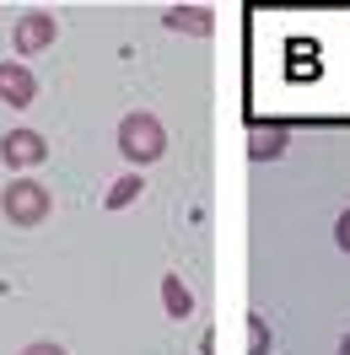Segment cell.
Segmentation results:
<instances>
[{"label":"cell","instance_id":"cell-13","mask_svg":"<svg viewBox=\"0 0 350 355\" xmlns=\"http://www.w3.org/2000/svg\"><path fill=\"white\" fill-rule=\"evenodd\" d=\"M340 355H350V334H345V339H340Z\"/></svg>","mask_w":350,"mask_h":355},{"label":"cell","instance_id":"cell-2","mask_svg":"<svg viewBox=\"0 0 350 355\" xmlns=\"http://www.w3.org/2000/svg\"><path fill=\"white\" fill-rule=\"evenodd\" d=\"M49 210H54V200H49V189L38 178H11L6 194H0V216L11 226H44Z\"/></svg>","mask_w":350,"mask_h":355},{"label":"cell","instance_id":"cell-12","mask_svg":"<svg viewBox=\"0 0 350 355\" xmlns=\"http://www.w3.org/2000/svg\"><path fill=\"white\" fill-rule=\"evenodd\" d=\"M248 329H253V355H264V318H253Z\"/></svg>","mask_w":350,"mask_h":355},{"label":"cell","instance_id":"cell-6","mask_svg":"<svg viewBox=\"0 0 350 355\" xmlns=\"http://www.w3.org/2000/svg\"><path fill=\"white\" fill-rule=\"evenodd\" d=\"M281 151H285V130H281V124H269V130L253 124V135H248V156H253V162H275Z\"/></svg>","mask_w":350,"mask_h":355},{"label":"cell","instance_id":"cell-8","mask_svg":"<svg viewBox=\"0 0 350 355\" xmlns=\"http://www.w3.org/2000/svg\"><path fill=\"white\" fill-rule=\"evenodd\" d=\"M162 307H167V318H189L194 312V296L183 286V275H162Z\"/></svg>","mask_w":350,"mask_h":355},{"label":"cell","instance_id":"cell-4","mask_svg":"<svg viewBox=\"0 0 350 355\" xmlns=\"http://www.w3.org/2000/svg\"><path fill=\"white\" fill-rule=\"evenodd\" d=\"M44 156H49V146L38 130H6L0 135V162L6 167H38Z\"/></svg>","mask_w":350,"mask_h":355},{"label":"cell","instance_id":"cell-9","mask_svg":"<svg viewBox=\"0 0 350 355\" xmlns=\"http://www.w3.org/2000/svg\"><path fill=\"white\" fill-rule=\"evenodd\" d=\"M135 194H140V178H119V183H113V194H108V210H119V205H130Z\"/></svg>","mask_w":350,"mask_h":355},{"label":"cell","instance_id":"cell-3","mask_svg":"<svg viewBox=\"0 0 350 355\" xmlns=\"http://www.w3.org/2000/svg\"><path fill=\"white\" fill-rule=\"evenodd\" d=\"M54 38H60L54 11H27L22 22H17V33H11L17 54H44V49H54Z\"/></svg>","mask_w":350,"mask_h":355},{"label":"cell","instance_id":"cell-11","mask_svg":"<svg viewBox=\"0 0 350 355\" xmlns=\"http://www.w3.org/2000/svg\"><path fill=\"white\" fill-rule=\"evenodd\" d=\"M22 355H65V350H60V345H54V339H38V345H27Z\"/></svg>","mask_w":350,"mask_h":355},{"label":"cell","instance_id":"cell-7","mask_svg":"<svg viewBox=\"0 0 350 355\" xmlns=\"http://www.w3.org/2000/svg\"><path fill=\"white\" fill-rule=\"evenodd\" d=\"M162 22L173 27V33H199V38H205V33H210V11H205V6H173V11H167V17H162Z\"/></svg>","mask_w":350,"mask_h":355},{"label":"cell","instance_id":"cell-1","mask_svg":"<svg viewBox=\"0 0 350 355\" xmlns=\"http://www.w3.org/2000/svg\"><path fill=\"white\" fill-rule=\"evenodd\" d=\"M162 151H167V130H162L156 113H124V119H119V156H124V162L146 167V162H156Z\"/></svg>","mask_w":350,"mask_h":355},{"label":"cell","instance_id":"cell-10","mask_svg":"<svg viewBox=\"0 0 350 355\" xmlns=\"http://www.w3.org/2000/svg\"><path fill=\"white\" fill-rule=\"evenodd\" d=\"M334 243L350 253V210H340V221H334Z\"/></svg>","mask_w":350,"mask_h":355},{"label":"cell","instance_id":"cell-5","mask_svg":"<svg viewBox=\"0 0 350 355\" xmlns=\"http://www.w3.org/2000/svg\"><path fill=\"white\" fill-rule=\"evenodd\" d=\"M33 97H38V76H33L22 60H0V103L33 108Z\"/></svg>","mask_w":350,"mask_h":355}]
</instances>
